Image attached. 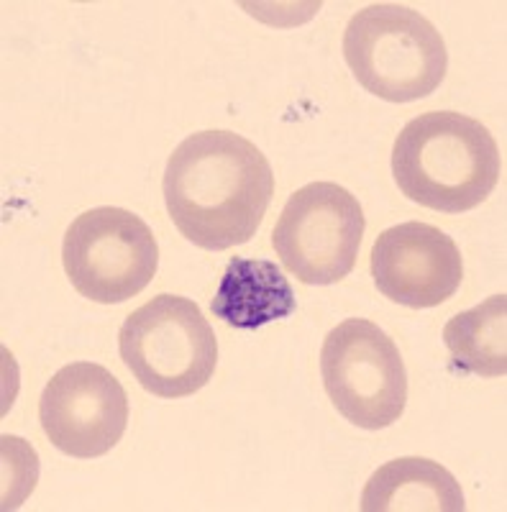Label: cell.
Segmentation results:
<instances>
[{
	"label": "cell",
	"mask_w": 507,
	"mask_h": 512,
	"mask_svg": "<svg viewBox=\"0 0 507 512\" xmlns=\"http://www.w3.org/2000/svg\"><path fill=\"white\" fill-rule=\"evenodd\" d=\"M164 205L187 241L223 251L254 239L274 195V175L259 146L234 131H198L164 169Z\"/></svg>",
	"instance_id": "6da1fadb"
},
{
	"label": "cell",
	"mask_w": 507,
	"mask_h": 512,
	"mask_svg": "<svg viewBox=\"0 0 507 512\" xmlns=\"http://www.w3.org/2000/svg\"><path fill=\"white\" fill-rule=\"evenodd\" d=\"M500 172V149L487 126L456 111L413 118L392 146V175L405 198L441 213L477 208Z\"/></svg>",
	"instance_id": "7a4b0ae2"
},
{
	"label": "cell",
	"mask_w": 507,
	"mask_h": 512,
	"mask_svg": "<svg viewBox=\"0 0 507 512\" xmlns=\"http://www.w3.org/2000/svg\"><path fill=\"white\" fill-rule=\"evenodd\" d=\"M344 57L356 82L387 103H413L436 93L449 52L423 13L400 3H372L351 16Z\"/></svg>",
	"instance_id": "3957f363"
},
{
	"label": "cell",
	"mask_w": 507,
	"mask_h": 512,
	"mask_svg": "<svg viewBox=\"0 0 507 512\" xmlns=\"http://www.w3.org/2000/svg\"><path fill=\"white\" fill-rule=\"evenodd\" d=\"M118 351L149 395L177 400L210 382L218 364V341L198 303L180 295H157L123 320Z\"/></svg>",
	"instance_id": "277c9868"
},
{
	"label": "cell",
	"mask_w": 507,
	"mask_h": 512,
	"mask_svg": "<svg viewBox=\"0 0 507 512\" xmlns=\"http://www.w3.org/2000/svg\"><path fill=\"white\" fill-rule=\"evenodd\" d=\"M323 387L333 408L364 431H382L403 418L408 372L397 344L377 323H338L321 349Z\"/></svg>",
	"instance_id": "5b68a950"
},
{
	"label": "cell",
	"mask_w": 507,
	"mask_h": 512,
	"mask_svg": "<svg viewBox=\"0 0 507 512\" xmlns=\"http://www.w3.org/2000/svg\"><path fill=\"white\" fill-rule=\"evenodd\" d=\"M72 287L100 305L126 303L154 280L159 246L152 228L126 208H90L72 221L62 244Z\"/></svg>",
	"instance_id": "8992f818"
},
{
	"label": "cell",
	"mask_w": 507,
	"mask_h": 512,
	"mask_svg": "<svg viewBox=\"0 0 507 512\" xmlns=\"http://www.w3.org/2000/svg\"><path fill=\"white\" fill-rule=\"evenodd\" d=\"M362 203L336 182H310L290 195L272 231L282 267L303 285H336L362 249Z\"/></svg>",
	"instance_id": "52a82bcc"
},
{
	"label": "cell",
	"mask_w": 507,
	"mask_h": 512,
	"mask_svg": "<svg viewBox=\"0 0 507 512\" xmlns=\"http://www.w3.org/2000/svg\"><path fill=\"white\" fill-rule=\"evenodd\" d=\"M41 431L75 459H98L123 438L129 397L116 374L93 361H75L47 382L39 400Z\"/></svg>",
	"instance_id": "ba28073f"
},
{
	"label": "cell",
	"mask_w": 507,
	"mask_h": 512,
	"mask_svg": "<svg viewBox=\"0 0 507 512\" xmlns=\"http://www.w3.org/2000/svg\"><path fill=\"white\" fill-rule=\"evenodd\" d=\"M369 269L387 300L415 310L451 300L464 277L456 241L441 228L418 221L397 223L379 233Z\"/></svg>",
	"instance_id": "9c48e42d"
},
{
	"label": "cell",
	"mask_w": 507,
	"mask_h": 512,
	"mask_svg": "<svg viewBox=\"0 0 507 512\" xmlns=\"http://www.w3.org/2000/svg\"><path fill=\"white\" fill-rule=\"evenodd\" d=\"M295 292L282 269L267 259L234 256L221 277L210 310L226 326L239 331L257 328L290 318L295 313Z\"/></svg>",
	"instance_id": "30bf717a"
},
{
	"label": "cell",
	"mask_w": 507,
	"mask_h": 512,
	"mask_svg": "<svg viewBox=\"0 0 507 512\" xmlns=\"http://www.w3.org/2000/svg\"><path fill=\"white\" fill-rule=\"evenodd\" d=\"M364 512H464V492L438 461L405 456L387 461L362 492Z\"/></svg>",
	"instance_id": "8fae6325"
},
{
	"label": "cell",
	"mask_w": 507,
	"mask_h": 512,
	"mask_svg": "<svg viewBox=\"0 0 507 512\" xmlns=\"http://www.w3.org/2000/svg\"><path fill=\"white\" fill-rule=\"evenodd\" d=\"M454 367L479 377L507 374V295L487 297L477 308L454 315L443 328Z\"/></svg>",
	"instance_id": "7c38bea8"
}]
</instances>
